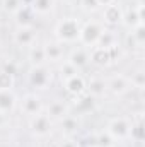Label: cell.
<instances>
[{"label":"cell","mask_w":145,"mask_h":147,"mask_svg":"<svg viewBox=\"0 0 145 147\" xmlns=\"http://www.w3.org/2000/svg\"><path fill=\"white\" fill-rule=\"evenodd\" d=\"M79 34H80V22L75 17L62 19L55 28V36L58 39V43H62V45L79 41Z\"/></svg>","instance_id":"cell-1"},{"label":"cell","mask_w":145,"mask_h":147,"mask_svg":"<svg viewBox=\"0 0 145 147\" xmlns=\"http://www.w3.org/2000/svg\"><path fill=\"white\" fill-rule=\"evenodd\" d=\"M51 128H53V120L48 116V113H38L34 116H31V121H29V130L31 134L38 137V139H44L51 134Z\"/></svg>","instance_id":"cell-2"},{"label":"cell","mask_w":145,"mask_h":147,"mask_svg":"<svg viewBox=\"0 0 145 147\" xmlns=\"http://www.w3.org/2000/svg\"><path fill=\"white\" fill-rule=\"evenodd\" d=\"M103 31H104V28H103L99 22L89 21V22H85L84 26H80L79 41H80L82 45H85V46H96L97 41H99V38H101V34H103Z\"/></svg>","instance_id":"cell-3"},{"label":"cell","mask_w":145,"mask_h":147,"mask_svg":"<svg viewBox=\"0 0 145 147\" xmlns=\"http://www.w3.org/2000/svg\"><path fill=\"white\" fill-rule=\"evenodd\" d=\"M130 128H132V121L125 116H118L109 120L106 132L114 140H126L130 137Z\"/></svg>","instance_id":"cell-4"},{"label":"cell","mask_w":145,"mask_h":147,"mask_svg":"<svg viewBox=\"0 0 145 147\" xmlns=\"http://www.w3.org/2000/svg\"><path fill=\"white\" fill-rule=\"evenodd\" d=\"M29 84L33 87H36L39 91L46 89L50 84H51V72L50 69H46L44 65L41 67H33L31 72H29Z\"/></svg>","instance_id":"cell-5"},{"label":"cell","mask_w":145,"mask_h":147,"mask_svg":"<svg viewBox=\"0 0 145 147\" xmlns=\"http://www.w3.org/2000/svg\"><path fill=\"white\" fill-rule=\"evenodd\" d=\"M106 86H108V89L111 91V94H114V96H123V94H126V92L130 91L132 82H130V77H126V75H123V74H118V75L111 77V80H109Z\"/></svg>","instance_id":"cell-6"},{"label":"cell","mask_w":145,"mask_h":147,"mask_svg":"<svg viewBox=\"0 0 145 147\" xmlns=\"http://www.w3.org/2000/svg\"><path fill=\"white\" fill-rule=\"evenodd\" d=\"M65 89H67V92H68L70 96L79 98V96L85 94V91H87V80H85L80 74H75L73 77H70V79L65 80Z\"/></svg>","instance_id":"cell-7"},{"label":"cell","mask_w":145,"mask_h":147,"mask_svg":"<svg viewBox=\"0 0 145 147\" xmlns=\"http://www.w3.org/2000/svg\"><path fill=\"white\" fill-rule=\"evenodd\" d=\"M21 110L28 116H34L43 111V101L38 94H26L21 103Z\"/></svg>","instance_id":"cell-8"},{"label":"cell","mask_w":145,"mask_h":147,"mask_svg":"<svg viewBox=\"0 0 145 147\" xmlns=\"http://www.w3.org/2000/svg\"><path fill=\"white\" fill-rule=\"evenodd\" d=\"M14 43L17 46H33L36 45V31L33 26L28 28H17L14 33Z\"/></svg>","instance_id":"cell-9"},{"label":"cell","mask_w":145,"mask_h":147,"mask_svg":"<svg viewBox=\"0 0 145 147\" xmlns=\"http://www.w3.org/2000/svg\"><path fill=\"white\" fill-rule=\"evenodd\" d=\"M89 62H92L94 65L97 67H109L113 63L111 60V55H109L108 48H101V46H92V51L89 55Z\"/></svg>","instance_id":"cell-10"},{"label":"cell","mask_w":145,"mask_h":147,"mask_svg":"<svg viewBox=\"0 0 145 147\" xmlns=\"http://www.w3.org/2000/svg\"><path fill=\"white\" fill-rule=\"evenodd\" d=\"M15 22H17V28H28V26H33L34 19H36V14L33 10L31 5H22L15 14Z\"/></svg>","instance_id":"cell-11"},{"label":"cell","mask_w":145,"mask_h":147,"mask_svg":"<svg viewBox=\"0 0 145 147\" xmlns=\"http://www.w3.org/2000/svg\"><path fill=\"white\" fill-rule=\"evenodd\" d=\"M104 22L109 24V26H118V24H121V21H123V9L118 5V3H109L106 5V9H104Z\"/></svg>","instance_id":"cell-12"},{"label":"cell","mask_w":145,"mask_h":147,"mask_svg":"<svg viewBox=\"0 0 145 147\" xmlns=\"http://www.w3.org/2000/svg\"><path fill=\"white\" fill-rule=\"evenodd\" d=\"M60 127H62V134L65 137H73L77 132H79V120L73 116V115H65L62 120H60Z\"/></svg>","instance_id":"cell-13"},{"label":"cell","mask_w":145,"mask_h":147,"mask_svg":"<svg viewBox=\"0 0 145 147\" xmlns=\"http://www.w3.org/2000/svg\"><path fill=\"white\" fill-rule=\"evenodd\" d=\"M17 105V98L12 91H0V113H12Z\"/></svg>","instance_id":"cell-14"},{"label":"cell","mask_w":145,"mask_h":147,"mask_svg":"<svg viewBox=\"0 0 145 147\" xmlns=\"http://www.w3.org/2000/svg\"><path fill=\"white\" fill-rule=\"evenodd\" d=\"M106 89H108V86H106L104 79H101V77H94V79H91V80L87 82V94L92 96V98H101V96H104Z\"/></svg>","instance_id":"cell-15"},{"label":"cell","mask_w":145,"mask_h":147,"mask_svg":"<svg viewBox=\"0 0 145 147\" xmlns=\"http://www.w3.org/2000/svg\"><path fill=\"white\" fill-rule=\"evenodd\" d=\"M43 48H44L46 62H48V60H50V62H58V60H62V57H63V46H62V43H58V41L46 43Z\"/></svg>","instance_id":"cell-16"},{"label":"cell","mask_w":145,"mask_h":147,"mask_svg":"<svg viewBox=\"0 0 145 147\" xmlns=\"http://www.w3.org/2000/svg\"><path fill=\"white\" fill-rule=\"evenodd\" d=\"M68 62L72 63L77 70H79V69H84V67H87V63H89V53H87L84 48H77V50H73L72 53H70Z\"/></svg>","instance_id":"cell-17"},{"label":"cell","mask_w":145,"mask_h":147,"mask_svg":"<svg viewBox=\"0 0 145 147\" xmlns=\"http://www.w3.org/2000/svg\"><path fill=\"white\" fill-rule=\"evenodd\" d=\"M29 62L33 67H41L46 63V55H44V48L39 45H33L29 48V55H28Z\"/></svg>","instance_id":"cell-18"},{"label":"cell","mask_w":145,"mask_h":147,"mask_svg":"<svg viewBox=\"0 0 145 147\" xmlns=\"http://www.w3.org/2000/svg\"><path fill=\"white\" fill-rule=\"evenodd\" d=\"M75 106L80 113H91L96 110V98H92L89 94H82V96L75 98Z\"/></svg>","instance_id":"cell-19"},{"label":"cell","mask_w":145,"mask_h":147,"mask_svg":"<svg viewBox=\"0 0 145 147\" xmlns=\"http://www.w3.org/2000/svg\"><path fill=\"white\" fill-rule=\"evenodd\" d=\"M65 115H68V108L63 101H53L48 108V116L51 120H62Z\"/></svg>","instance_id":"cell-20"},{"label":"cell","mask_w":145,"mask_h":147,"mask_svg":"<svg viewBox=\"0 0 145 147\" xmlns=\"http://www.w3.org/2000/svg\"><path fill=\"white\" fill-rule=\"evenodd\" d=\"M121 24H125L128 29H133L135 26H138V24H144V21L138 17V12H137V9H128L126 12H123V21H121Z\"/></svg>","instance_id":"cell-21"},{"label":"cell","mask_w":145,"mask_h":147,"mask_svg":"<svg viewBox=\"0 0 145 147\" xmlns=\"http://www.w3.org/2000/svg\"><path fill=\"white\" fill-rule=\"evenodd\" d=\"M53 5H55V0H33V3H31L34 14H39V16L50 14L53 10Z\"/></svg>","instance_id":"cell-22"},{"label":"cell","mask_w":145,"mask_h":147,"mask_svg":"<svg viewBox=\"0 0 145 147\" xmlns=\"http://www.w3.org/2000/svg\"><path fill=\"white\" fill-rule=\"evenodd\" d=\"M130 137L135 140V142H142L145 139V128L142 120H138L137 123H132V128H130Z\"/></svg>","instance_id":"cell-23"},{"label":"cell","mask_w":145,"mask_h":147,"mask_svg":"<svg viewBox=\"0 0 145 147\" xmlns=\"http://www.w3.org/2000/svg\"><path fill=\"white\" fill-rule=\"evenodd\" d=\"M14 84H15V77L0 69V91H12Z\"/></svg>","instance_id":"cell-24"},{"label":"cell","mask_w":145,"mask_h":147,"mask_svg":"<svg viewBox=\"0 0 145 147\" xmlns=\"http://www.w3.org/2000/svg\"><path fill=\"white\" fill-rule=\"evenodd\" d=\"M58 72H60V79L65 82L67 79H70V77H73L75 74H79V70L73 67L72 63L67 60V62H63L62 65H60V69H58Z\"/></svg>","instance_id":"cell-25"},{"label":"cell","mask_w":145,"mask_h":147,"mask_svg":"<svg viewBox=\"0 0 145 147\" xmlns=\"http://www.w3.org/2000/svg\"><path fill=\"white\" fill-rule=\"evenodd\" d=\"M113 45H116V38H114V34H113L111 31H106V29H104L96 46H101V48H111Z\"/></svg>","instance_id":"cell-26"},{"label":"cell","mask_w":145,"mask_h":147,"mask_svg":"<svg viewBox=\"0 0 145 147\" xmlns=\"http://www.w3.org/2000/svg\"><path fill=\"white\" fill-rule=\"evenodd\" d=\"M132 38L137 41V45L142 48L145 43V26L144 24H138V26H135L133 29H132Z\"/></svg>","instance_id":"cell-27"},{"label":"cell","mask_w":145,"mask_h":147,"mask_svg":"<svg viewBox=\"0 0 145 147\" xmlns=\"http://www.w3.org/2000/svg\"><path fill=\"white\" fill-rule=\"evenodd\" d=\"M80 9L84 12L92 14V12H97L101 9V3H99V0H80Z\"/></svg>","instance_id":"cell-28"},{"label":"cell","mask_w":145,"mask_h":147,"mask_svg":"<svg viewBox=\"0 0 145 147\" xmlns=\"http://www.w3.org/2000/svg\"><path fill=\"white\" fill-rule=\"evenodd\" d=\"M116 140L109 135L108 132H101L97 134V147H114Z\"/></svg>","instance_id":"cell-29"},{"label":"cell","mask_w":145,"mask_h":147,"mask_svg":"<svg viewBox=\"0 0 145 147\" xmlns=\"http://www.w3.org/2000/svg\"><path fill=\"white\" fill-rule=\"evenodd\" d=\"M2 7H3L5 12L15 14V12L22 7V2H21V0H2Z\"/></svg>","instance_id":"cell-30"},{"label":"cell","mask_w":145,"mask_h":147,"mask_svg":"<svg viewBox=\"0 0 145 147\" xmlns=\"http://www.w3.org/2000/svg\"><path fill=\"white\" fill-rule=\"evenodd\" d=\"M130 82H132V87H137V89H144L145 87V74L142 70H138V72L135 74L132 79H130Z\"/></svg>","instance_id":"cell-31"},{"label":"cell","mask_w":145,"mask_h":147,"mask_svg":"<svg viewBox=\"0 0 145 147\" xmlns=\"http://www.w3.org/2000/svg\"><path fill=\"white\" fill-rule=\"evenodd\" d=\"M84 147H97V134H91L85 137Z\"/></svg>","instance_id":"cell-32"},{"label":"cell","mask_w":145,"mask_h":147,"mask_svg":"<svg viewBox=\"0 0 145 147\" xmlns=\"http://www.w3.org/2000/svg\"><path fill=\"white\" fill-rule=\"evenodd\" d=\"M2 70H5L7 74H10V75H14V77H15V74H17V67H15V63H14V62H7V63H3V65H2Z\"/></svg>","instance_id":"cell-33"},{"label":"cell","mask_w":145,"mask_h":147,"mask_svg":"<svg viewBox=\"0 0 145 147\" xmlns=\"http://www.w3.org/2000/svg\"><path fill=\"white\" fill-rule=\"evenodd\" d=\"M58 147H80V146H79L77 140H73L72 137H65V139L58 144Z\"/></svg>","instance_id":"cell-34"},{"label":"cell","mask_w":145,"mask_h":147,"mask_svg":"<svg viewBox=\"0 0 145 147\" xmlns=\"http://www.w3.org/2000/svg\"><path fill=\"white\" fill-rule=\"evenodd\" d=\"M36 147H58V144L53 140H41V142H38Z\"/></svg>","instance_id":"cell-35"},{"label":"cell","mask_w":145,"mask_h":147,"mask_svg":"<svg viewBox=\"0 0 145 147\" xmlns=\"http://www.w3.org/2000/svg\"><path fill=\"white\" fill-rule=\"evenodd\" d=\"M7 125V115L5 113H0V128Z\"/></svg>","instance_id":"cell-36"},{"label":"cell","mask_w":145,"mask_h":147,"mask_svg":"<svg viewBox=\"0 0 145 147\" xmlns=\"http://www.w3.org/2000/svg\"><path fill=\"white\" fill-rule=\"evenodd\" d=\"M22 2V5H31L33 3V0H21Z\"/></svg>","instance_id":"cell-37"},{"label":"cell","mask_w":145,"mask_h":147,"mask_svg":"<svg viewBox=\"0 0 145 147\" xmlns=\"http://www.w3.org/2000/svg\"><path fill=\"white\" fill-rule=\"evenodd\" d=\"M62 2H68V0H62Z\"/></svg>","instance_id":"cell-38"}]
</instances>
